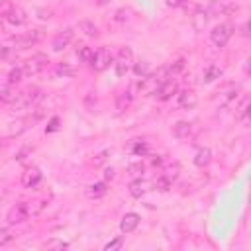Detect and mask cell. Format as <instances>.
Masks as SVG:
<instances>
[{
    "label": "cell",
    "mask_w": 251,
    "mask_h": 251,
    "mask_svg": "<svg viewBox=\"0 0 251 251\" xmlns=\"http://www.w3.org/2000/svg\"><path fill=\"white\" fill-rule=\"evenodd\" d=\"M104 176H106V178H114V169H106Z\"/></svg>",
    "instance_id": "7bdbcfd3"
},
{
    "label": "cell",
    "mask_w": 251,
    "mask_h": 251,
    "mask_svg": "<svg viewBox=\"0 0 251 251\" xmlns=\"http://www.w3.org/2000/svg\"><path fill=\"white\" fill-rule=\"evenodd\" d=\"M67 247H69L67 241H63V239H55V237L43 243V249H47V251H63V249H67Z\"/></svg>",
    "instance_id": "484cf974"
},
{
    "label": "cell",
    "mask_w": 251,
    "mask_h": 251,
    "mask_svg": "<svg viewBox=\"0 0 251 251\" xmlns=\"http://www.w3.org/2000/svg\"><path fill=\"white\" fill-rule=\"evenodd\" d=\"M196 104H198V96L192 88L178 90V106L182 110H192V108H196Z\"/></svg>",
    "instance_id": "5bb4252c"
},
{
    "label": "cell",
    "mask_w": 251,
    "mask_h": 251,
    "mask_svg": "<svg viewBox=\"0 0 251 251\" xmlns=\"http://www.w3.org/2000/svg\"><path fill=\"white\" fill-rule=\"evenodd\" d=\"M139 222H141L139 214H135V212H127V214H124L122 220H120V231H122V233H131V231L137 229Z\"/></svg>",
    "instance_id": "9a60e30c"
},
{
    "label": "cell",
    "mask_w": 251,
    "mask_h": 251,
    "mask_svg": "<svg viewBox=\"0 0 251 251\" xmlns=\"http://www.w3.org/2000/svg\"><path fill=\"white\" fill-rule=\"evenodd\" d=\"M184 69V59H176L175 63H171L169 67H167V71H169V76H176L180 71Z\"/></svg>",
    "instance_id": "d6a6232c"
},
{
    "label": "cell",
    "mask_w": 251,
    "mask_h": 251,
    "mask_svg": "<svg viewBox=\"0 0 251 251\" xmlns=\"http://www.w3.org/2000/svg\"><path fill=\"white\" fill-rule=\"evenodd\" d=\"M190 22H192V27H194V31H204L206 29V25H208V22H210V14H208V10L204 8V6H196L194 8V12H192V18H190Z\"/></svg>",
    "instance_id": "7c38bea8"
},
{
    "label": "cell",
    "mask_w": 251,
    "mask_h": 251,
    "mask_svg": "<svg viewBox=\"0 0 251 251\" xmlns=\"http://www.w3.org/2000/svg\"><path fill=\"white\" fill-rule=\"evenodd\" d=\"M169 78V71L167 67H159L155 73H147L145 76H141V80L137 82V88L143 96H151L159 90V86Z\"/></svg>",
    "instance_id": "7a4b0ae2"
},
{
    "label": "cell",
    "mask_w": 251,
    "mask_h": 251,
    "mask_svg": "<svg viewBox=\"0 0 251 251\" xmlns=\"http://www.w3.org/2000/svg\"><path fill=\"white\" fill-rule=\"evenodd\" d=\"M41 180H43V173H41L39 167L31 165V167H25V169H24V173H22V184H24L25 188L35 190V188L41 184Z\"/></svg>",
    "instance_id": "30bf717a"
},
{
    "label": "cell",
    "mask_w": 251,
    "mask_h": 251,
    "mask_svg": "<svg viewBox=\"0 0 251 251\" xmlns=\"http://www.w3.org/2000/svg\"><path fill=\"white\" fill-rule=\"evenodd\" d=\"M12 233H10V229H6V227H0V247H4V245H8L10 241H12Z\"/></svg>",
    "instance_id": "d590c367"
},
{
    "label": "cell",
    "mask_w": 251,
    "mask_h": 251,
    "mask_svg": "<svg viewBox=\"0 0 251 251\" xmlns=\"http://www.w3.org/2000/svg\"><path fill=\"white\" fill-rule=\"evenodd\" d=\"M112 61H114V55L110 53V49H106V47H98V49L94 51V55H92L90 67H92L96 73H102V71H106V69L110 67Z\"/></svg>",
    "instance_id": "9c48e42d"
},
{
    "label": "cell",
    "mask_w": 251,
    "mask_h": 251,
    "mask_svg": "<svg viewBox=\"0 0 251 251\" xmlns=\"http://www.w3.org/2000/svg\"><path fill=\"white\" fill-rule=\"evenodd\" d=\"M167 2V6H171V8H182V6H186L190 0H165Z\"/></svg>",
    "instance_id": "74e56055"
},
{
    "label": "cell",
    "mask_w": 251,
    "mask_h": 251,
    "mask_svg": "<svg viewBox=\"0 0 251 251\" xmlns=\"http://www.w3.org/2000/svg\"><path fill=\"white\" fill-rule=\"evenodd\" d=\"M233 31H235L233 24H229V22L218 24V25H216V27H212V31H210V41H212L216 47H226V45H227V41L231 39Z\"/></svg>",
    "instance_id": "5b68a950"
},
{
    "label": "cell",
    "mask_w": 251,
    "mask_h": 251,
    "mask_svg": "<svg viewBox=\"0 0 251 251\" xmlns=\"http://www.w3.org/2000/svg\"><path fill=\"white\" fill-rule=\"evenodd\" d=\"M122 243H124V239H122V237H116V239H112V241H108V243L104 245V251H114V249H120V247H122Z\"/></svg>",
    "instance_id": "8d00e7d4"
},
{
    "label": "cell",
    "mask_w": 251,
    "mask_h": 251,
    "mask_svg": "<svg viewBox=\"0 0 251 251\" xmlns=\"http://www.w3.org/2000/svg\"><path fill=\"white\" fill-rule=\"evenodd\" d=\"M149 186H151V184H149L147 180H143L141 176H139V178H133V180L129 182V194H131L133 198H141V196L149 190Z\"/></svg>",
    "instance_id": "e0dca14e"
},
{
    "label": "cell",
    "mask_w": 251,
    "mask_h": 251,
    "mask_svg": "<svg viewBox=\"0 0 251 251\" xmlns=\"http://www.w3.org/2000/svg\"><path fill=\"white\" fill-rule=\"evenodd\" d=\"M57 124H59V118H51V122H49V127H47V131H55V129L59 127Z\"/></svg>",
    "instance_id": "60d3db41"
},
{
    "label": "cell",
    "mask_w": 251,
    "mask_h": 251,
    "mask_svg": "<svg viewBox=\"0 0 251 251\" xmlns=\"http://www.w3.org/2000/svg\"><path fill=\"white\" fill-rule=\"evenodd\" d=\"M151 163H153L155 167H161V165H163V157H161V155H153V159H151Z\"/></svg>",
    "instance_id": "b9f144b4"
},
{
    "label": "cell",
    "mask_w": 251,
    "mask_h": 251,
    "mask_svg": "<svg viewBox=\"0 0 251 251\" xmlns=\"http://www.w3.org/2000/svg\"><path fill=\"white\" fill-rule=\"evenodd\" d=\"M0 208H2V202H0Z\"/></svg>",
    "instance_id": "bcb514c9"
},
{
    "label": "cell",
    "mask_w": 251,
    "mask_h": 251,
    "mask_svg": "<svg viewBox=\"0 0 251 251\" xmlns=\"http://www.w3.org/2000/svg\"><path fill=\"white\" fill-rule=\"evenodd\" d=\"M192 131H194V127H192V124L186 122V120H180V122H176V124L173 126V135H175L176 139H188V137L192 135Z\"/></svg>",
    "instance_id": "2e32d148"
},
{
    "label": "cell",
    "mask_w": 251,
    "mask_h": 251,
    "mask_svg": "<svg viewBox=\"0 0 251 251\" xmlns=\"http://www.w3.org/2000/svg\"><path fill=\"white\" fill-rule=\"evenodd\" d=\"M108 157H110V151H100V153H96L94 157H92V165L94 167H100V165H104L106 161H108Z\"/></svg>",
    "instance_id": "e575fe53"
},
{
    "label": "cell",
    "mask_w": 251,
    "mask_h": 251,
    "mask_svg": "<svg viewBox=\"0 0 251 251\" xmlns=\"http://www.w3.org/2000/svg\"><path fill=\"white\" fill-rule=\"evenodd\" d=\"M129 151L133 153V155H141V157H145L147 153H149V145L145 143V141H139V139H135L133 143H131V147H129Z\"/></svg>",
    "instance_id": "4316f807"
},
{
    "label": "cell",
    "mask_w": 251,
    "mask_h": 251,
    "mask_svg": "<svg viewBox=\"0 0 251 251\" xmlns=\"http://www.w3.org/2000/svg\"><path fill=\"white\" fill-rule=\"evenodd\" d=\"M14 96H16V90H14V86L12 84H0V108L2 106H8L12 100H14Z\"/></svg>",
    "instance_id": "7402d4cb"
},
{
    "label": "cell",
    "mask_w": 251,
    "mask_h": 251,
    "mask_svg": "<svg viewBox=\"0 0 251 251\" xmlns=\"http://www.w3.org/2000/svg\"><path fill=\"white\" fill-rule=\"evenodd\" d=\"M10 53H14L12 47H8V45H0V59H8Z\"/></svg>",
    "instance_id": "ab89813d"
},
{
    "label": "cell",
    "mask_w": 251,
    "mask_h": 251,
    "mask_svg": "<svg viewBox=\"0 0 251 251\" xmlns=\"http://www.w3.org/2000/svg\"><path fill=\"white\" fill-rule=\"evenodd\" d=\"M143 171H145V165H143L141 161H137V163H131V165L127 167V173H129L133 178H139V176L143 175Z\"/></svg>",
    "instance_id": "1f68e13d"
},
{
    "label": "cell",
    "mask_w": 251,
    "mask_h": 251,
    "mask_svg": "<svg viewBox=\"0 0 251 251\" xmlns=\"http://www.w3.org/2000/svg\"><path fill=\"white\" fill-rule=\"evenodd\" d=\"M73 37H75V29H73V27H65V29L57 31V35H55L53 41H51L53 51L59 53V51H63L65 47H69L71 41H73Z\"/></svg>",
    "instance_id": "8fae6325"
},
{
    "label": "cell",
    "mask_w": 251,
    "mask_h": 251,
    "mask_svg": "<svg viewBox=\"0 0 251 251\" xmlns=\"http://www.w3.org/2000/svg\"><path fill=\"white\" fill-rule=\"evenodd\" d=\"M222 67H218V65H214V63H210V65H206V69L202 71V82L204 84H210V82H214L216 78H220L222 76Z\"/></svg>",
    "instance_id": "ac0fdd59"
},
{
    "label": "cell",
    "mask_w": 251,
    "mask_h": 251,
    "mask_svg": "<svg viewBox=\"0 0 251 251\" xmlns=\"http://www.w3.org/2000/svg\"><path fill=\"white\" fill-rule=\"evenodd\" d=\"M27 218H29V206H27V202H16V204L8 210L6 222H8L10 226H18V224H24Z\"/></svg>",
    "instance_id": "ba28073f"
},
{
    "label": "cell",
    "mask_w": 251,
    "mask_h": 251,
    "mask_svg": "<svg viewBox=\"0 0 251 251\" xmlns=\"http://www.w3.org/2000/svg\"><path fill=\"white\" fill-rule=\"evenodd\" d=\"M49 200H51V194H47V196H43V198H37V200H33V202H27V206H29V216L41 214V212L45 210V206L49 204Z\"/></svg>",
    "instance_id": "44dd1931"
},
{
    "label": "cell",
    "mask_w": 251,
    "mask_h": 251,
    "mask_svg": "<svg viewBox=\"0 0 251 251\" xmlns=\"http://www.w3.org/2000/svg\"><path fill=\"white\" fill-rule=\"evenodd\" d=\"M212 163V151H210V147H200L196 153H194V165L198 167V169H204V167H208Z\"/></svg>",
    "instance_id": "d6986e66"
},
{
    "label": "cell",
    "mask_w": 251,
    "mask_h": 251,
    "mask_svg": "<svg viewBox=\"0 0 251 251\" xmlns=\"http://www.w3.org/2000/svg\"><path fill=\"white\" fill-rule=\"evenodd\" d=\"M47 65H49L47 55H45V53H35V55H31L29 59L24 61L22 69H24V75H25V76H35V75H39L41 71H45Z\"/></svg>",
    "instance_id": "52a82bcc"
},
{
    "label": "cell",
    "mask_w": 251,
    "mask_h": 251,
    "mask_svg": "<svg viewBox=\"0 0 251 251\" xmlns=\"http://www.w3.org/2000/svg\"><path fill=\"white\" fill-rule=\"evenodd\" d=\"M131 100H133V86L127 88V90H124V92L116 98V108L122 112V110H126V108L131 104Z\"/></svg>",
    "instance_id": "603a6c76"
},
{
    "label": "cell",
    "mask_w": 251,
    "mask_h": 251,
    "mask_svg": "<svg viewBox=\"0 0 251 251\" xmlns=\"http://www.w3.org/2000/svg\"><path fill=\"white\" fill-rule=\"evenodd\" d=\"M4 147H6V139H0V153L4 151Z\"/></svg>",
    "instance_id": "ee69618b"
},
{
    "label": "cell",
    "mask_w": 251,
    "mask_h": 251,
    "mask_svg": "<svg viewBox=\"0 0 251 251\" xmlns=\"http://www.w3.org/2000/svg\"><path fill=\"white\" fill-rule=\"evenodd\" d=\"M153 186H155L157 190H161V192H167V190L171 188V180H167L163 175H159V176L153 180Z\"/></svg>",
    "instance_id": "836d02e7"
},
{
    "label": "cell",
    "mask_w": 251,
    "mask_h": 251,
    "mask_svg": "<svg viewBox=\"0 0 251 251\" xmlns=\"http://www.w3.org/2000/svg\"><path fill=\"white\" fill-rule=\"evenodd\" d=\"M43 37H45V31H43L41 27H35V29H31V31H25V33H22V35L12 37V39H10V45H12L14 51H24V49H29V47L37 45Z\"/></svg>",
    "instance_id": "277c9868"
},
{
    "label": "cell",
    "mask_w": 251,
    "mask_h": 251,
    "mask_svg": "<svg viewBox=\"0 0 251 251\" xmlns=\"http://www.w3.org/2000/svg\"><path fill=\"white\" fill-rule=\"evenodd\" d=\"M104 2H106V0H98V4H104Z\"/></svg>",
    "instance_id": "f6af8a7d"
},
{
    "label": "cell",
    "mask_w": 251,
    "mask_h": 251,
    "mask_svg": "<svg viewBox=\"0 0 251 251\" xmlns=\"http://www.w3.org/2000/svg\"><path fill=\"white\" fill-rule=\"evenodd\" d=\"M78 29H80V31H84V33H86V35H90V37H98V27H96L92 22H86V20H84V22H80V24H78Z\"/></svg>",
    "instance_id": "f1b7e54d"
},
{
    "label": "cell",
    "mask_w": 251,
    "mask_h": 251,
    "mask_svg": "<svg viewBox=\"0 0 251 251\" xmlns=\"http://www.w3.org/2000/svg\"><path fill=\"white\" fill-rule=\"evenodd\" d=\"M106 192H108V184H106V180H98V182H94V184H90V186L86 188L88 198H102Z\"/></svg>",
    "instance_id": "ffe728a7"
},
{
    "label": "cell",
    "mask_w": 251,
    "mask_h": 251,
    "mask_svg": "<svg viewBox=\"0 0 251 251\" xmlns=\"http://www.w3.org/2000/svg\"><path fill=\"white\" fill-rule=\"evenodd\" d=\"M112 63L116 67V75L118 76H124L126 73H129L131 65H133V51H131V47H120Z\"/></svg>",
    "instance_id": "8992f818"
},
{
    "label": "cell",
    "mask_w": 251,
    "mask_h": 251,
    "mask_svg": "<svg viewBox=\"0 0 251 251\" xmlns=\"http://www.w3.org/2000/svg\"><path fill=\"white\" fill-rule=\"evenodd\" d=\"M57 75H63V76H73L75 75V69L69 65V63H59L57 67H55V76Z\"/></svg>",
    "instance_id": "4dcf8cb0"
},
{
    "label": "cell",
    "mask_w": 251,
    "mask_h": 251,
    "mask_svg": "<svg viewBox=\"0 0 251 251\" xmlns=\"http://www.w3.org/2000/svg\"><path fill=\"white\" fill-rule=\"evenodd\" d=\"M24 76H25V75H24V69H22V67H14V69L8 73V84L14 86V84H18Z\"/></svg>",
    "instance_id": "83f0119b"
},
{
    "label": "cell",
    "mask_w": 251,
    "mask_h": 251,
    "mask_svg": "<svg viewBox=\"0 0 251 251\" xmlns=\"http://www.w3.org/2000/svg\"><path fill=\"white\" fill-rule=\"evenodd\" d=\"M76 55H78L80 63H86V65H90V61H92V55H94V49H92V47H88V45H78V47H76Z\"/></svg>",
    "instance_id": "d4e9b609"
},
{
    "label": "cell",
    "mask_w": 251,
    "mask_h": 251,
    "mask_svg": "<svg viewBox=\"0 0 251 251\" xmlns=\"http://www.w3.org/2000/svg\"><path fill=\"white\" fill-rule=\"evenodd\" d=\"M41 88H37V86H29L27 90H24V92H16V96H14V100L8 104V108L12 110V112H20V110H33L35 106H37V102L41 100Z\"/></svg>",
    "instance_id": "6da1fadb"
},
{
    "label": "cell",
    "mask_w": 251,
    "mask_h": 251,
    "mask_svg": "<svg viewBox=\"0 0 251 251\" xmlns=\"http://www.w3.org/2000/svg\"><path fill=\"white\" fill-rule=\"evenodd\" d=\"M131 69H133V73L137 75V76H145L147 73H151L149 71V63L147 61H133V65H131Z\"/></svg>",
    "instance_id": "f546056e"
},
{
    "label": "cell",
    "mask_w": 251,
    "mask_h": 251,
    "mask_svg": "<svg viewBox=\"0 0 251 251\" xmlns=\"http://www.w3.org/2000/svg\"><path fill=\"white\" fill-rule=\"evenodd\" d=\"M178 173H180V165L176 163V161H173V163H167L163 169H161V175L167 178V180H175L176 176H178Z\"/></svg>",
    "instance_id": "cb8c5ba5"
},
{
    "label": "cell",
    "mask_w": 251,
    "mask_h": 251,
    "mask_svg": "<svg viewBox=\"0 0 251 251\" xmlns=\"http://www.w3.org/2000/svg\"><path fill=\"white\" fill-rule=\"evenodd\" d=\"M127 14H129V10L120 8V10L116 12V20H118V22H126V20H127Z\"/></svg>",
    "instance_id": "f35d334b"
},
{
    "label": "cell",
    "mask_w": 251,
    "mask_h": 251,
    "mask_svg": "<svg viewBox=\"0 0 251 251\" xmlns=\"http://www.w3.org/2000/svg\"><path fill=\"white\" fill-rule=\"evenodd\" d=\"M0 20H4L10 25H24L27 22V14L20 4H14L12 0L0 2Z\"/></svg>",
    "instance_id": "3957f363"
},
{
    "label": "cell",
    "mask_w": 251,
    "mask_h": 251,
    "mask_svg": "<svg viewBox=\"0 0 251 251\" xmlns=\"http://www.w3.org/2000/svg\"><path fill=\"white\" fill-rule=\"evenodd\" d=\"M178 92V82H176V78L175 76H169L161 86H159V90L155 92V96H157V100H161V102H167L173 94H176Z\"/></svg>",
    "instance_id": "4fadbf2b"
}]
</instances>
